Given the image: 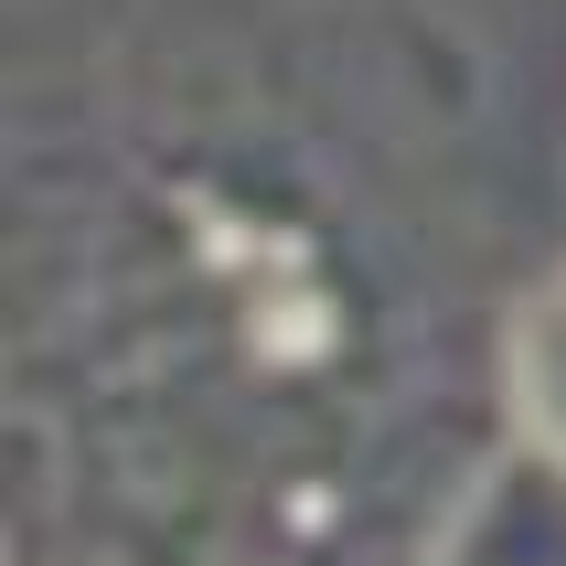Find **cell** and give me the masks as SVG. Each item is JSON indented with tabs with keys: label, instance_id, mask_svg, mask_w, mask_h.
Segmentation results:
<instances>
[{
	"label": "cell",
	"instance_id": "cell-1",
	"mask_svg": "<svg viewBox=\"0 0 566 566\" xmlns=\"http://www.w3.org/2000/svg\"><path fill=\"white\" fill-rule=\"evenodd\" d=\"M428 566H566V460L535 439H503L471 471Z\"/></svg>",
	"mask_w": 566,
	"mask_h": 566
},
{
	"label": "cell",
	"instance_id": "cell-2",
	"mask_svg": "<svg viewBox=\"0 0 566 566\" xmlns=\"http://www.w3.org/2000/svg\"><path fill=\"white\" fill-rule=\"evenodd\" d=\"M503 396H513V439H535V449L566 460V279H545L535 300L513 311Z\"/></svg>",
	"mask_w": 566,
	"mask_h": 566
}]
</instances>
